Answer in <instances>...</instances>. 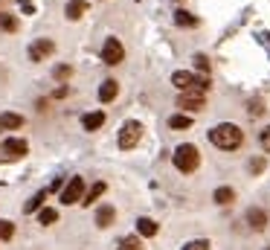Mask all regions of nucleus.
I'll return each instance as SVG.
<instances>
[{
	"instance_id": "nucleus-1",
	"label": "nucleus",
	"mask_w": 270,
	"mask_h": 250,
	"mask_svg": "<svg viewBox=\"0 0 270 250\" xmlns=\"http://www.w3.org/2000/svg\"><path fill=\"white\" fill-rule=\"evenodd\" d=\"M209 143L221 151H236L244 143V131L238 125H233V122H221V125H215L209 131Z\"/></svg>"
},
{
	"instance_id": "nucleus-2",
	"label": "nucleus",
	"mask_w": 270,
	"mask_h": 250,
	"mask_svg": "<svg viewBox=\"0 0 270 250\" xmlns=\"http://www.w3.org/2000/svg\"><path fill=\"white\" fill-rule=\"evenodd\" d=\"M171 84L180 87L183 93H206V90H209V76H198V73H189V70H177V73H171Z\"/></svg>"
},
{
	"instance_id": "nucleus-3",
	"label": "nucleus",
	"mask_w": 270,
	"mask_h": 250,
	"mask_svg": "<svg viewBox=\"0 0 270 250\" xmlns=\"http://www.w3.org/2000/svg\"><path fill=\"white\" fill-rule=\"evenodd\" d=\"M171 160H174L177 172H183V175H192L195 169L201 166V151H198V146H192V143H183V146H177V149H174Z\"/></svg>"
},
{
	"instance_id": "nucleus-4",
	"label": "nucleus",
	"mask_w": 270,
	"mask_h": 250,
	"mask_svg": "<svg viewBox=\"0 0 270 250\" xmlns=\"http://www.w3.org/2000/svg\"><path fill=\"white\" fill-rule=\"evenodd\" d=\"M139 137H142V125H139L136 119H128V122L119 128V149L122 151L134 149L136 143H139Z\"/></svg>"
},
{
	"instance_id": "nucleus-5",
	"label": "nucleus",
	"mask_w": 270,
	"mask_h": 250,
	"mask_svg": "<svg viewBox=\"0 0 270 250\" xmlns=\"http://www.w3.org/2000/svg\"><path fill=\"white\" fill-rule=\"evenodd\" d=\"M85 201V181L82 178H70V184L61 189V204H82Z\"/></svg>"
},
{
	"instance_id": "nucleus-6",
	"label": "nucleus",
	"mask_w": 270,
	"mask_h": 250,
	"mask_svg": "<svg viewBox=\"0 0 270 250\" xmlns=\"http://www.w3.org/2000/svg\"><path fill=\"white\" fill-rule=\"evenodd\" d=\"M122 58H125V47H122V41H119V38H108L105 47H102V61L114 67V64H119Z\"/></svg>"
},
{
	"instance_id": "nucleus-7",
	"label": "nucleus",
	"mask_w": 270,
	"mask_h": 250,
	"mask_svg": "<svg viewBox=\"0 0 270 250\" xmlns=\"http://www.w3.org/2000/svg\"><path fill=\"white\" fill-rule=\"evenodd\" d=\"M26 151H29V146H26V140H20V137H9V140H3V143H0V154H3V157H9V160L23 157Z\"/></svg>"
},
{
	"instance_id": "nucleus-8",
	"label": "nucleus",
	"mask_w": 270,
	"mask_h": 250,
	"mask_svg": "<svg viewBox=\"0 0 270 250\" xmlns=\"http://www.w3.org/2000/svg\"><path fill=\"white\" fill-rule=\"evenodd\" d=\"M52 50H55V44H52L50 38H38L32 47H29V58H32V61H44Z\"/></svg>"
},
{
	"instance_id": "nucleus-9",
	"label": "nucleus",
	"mask_w": 270,
	"mask_h": 250,
	"mask_svg": "<svg viewBox=\"0 0 270 250\" xmlns=\"http://www.w3.org/2000/svg\"><path fill=\"white\" fill-rule=\"evenodd\" d=\"M203 93H180L177 96V108H183V111H203Z\"/></svg>"
},
{
	"instance_id": "nucleus-10",
	"label": "nucleus",
	"mask_w": 270,
	"mask_h": 250,
	"mask_svg": "<svg viewBox=\"0 0 270 250\" xmlns=\"http://www.w3.org/2000/svg\"><path fill=\"white\" fill-rule=\"evenodd\" d=\"M117 93H119L117 79H105L102 87H99V102H114V99H117Z\"/></svg>"
},
{
	"instance_id": "nucleus-11",
	"label": "nucleus",
	"mask_w": 270,
	"mask_h": 250,
	"mask_svg": "<svg viewBox=\"0 0 270 250\" xmlns=\"http://www.w3.org/2000/svg\"><path fill=\"white\" fill-rule=\"evenodd\" d=\"M0 128H6V131L23 128V117H20V114H12V111H3V114H0Z\"/></svg>"
},
{
	"instance_id": "nucleus-12",
	"label": "nucleus",
	"mask_w": 270,
	"mask_h": 250,
	"mask_svg": "<svg viewBox=\"0 0 270 250\" xmlns=\"http://www.w3.org/2000/svg\"><path fill=\"white\" fill-rule=\"evenodd\" d=\"M247 224H250L253 230H265V224H268V213H265V210H259V207L247 210Z\"/></svg>"
},
{
	"instance_id": "nucleus-13",
	"label": "nucleus",
	"mask_w": 270,
	"mask_h": 250,
	"mask_svg": "<svg viewBox=\"0 0 270 250\" xmlns=\"http://www.w3.org/2000/svg\"><path fill=\"white\" fill-rule=\"evenodd\" d=\"M102 125H105V114H102V111H93V114H85V117H82V128H85V131H96Z\"/></svg>"
},
{
	"instance_id": "nucleus-14",
	"label": "nucleus",
	"mask_w": 270,
	"mask_h": 250,
	"mask_svg": "<svg viewBox=\"0 0 270 250\" xmlns=\"http://www.w3.org/2000/svg\"><path fill=\"white\" fill-rule=\"evenodd\" d=\"M114 218H117V210H114L111 204L99 207V213H96V224H99V227H111V224H114Z\"/></svg>"
},
{
	"instance_id": "nucleus-15",
	"label": "nucleus",
	"mask_w": 270,
	"mask_h": 250,
	"mask_svg": "<svg viewBox=\"0 0 270 250\" xmlns=\"http://www.w3.org/2000/svg\"><path fill=\"white\" fill-rule=\"evenodd\" d=\"M212 201H215V204H221V207L233 204V201H236V192H233V186H218V189H215V195H212Z\"/></svg>"
},
{
	"instance_id": "nucleus-16",
	"label": "nucleus",
	"mask_w": 270,
	"mask_h": 250,
	"mask_svg": "<svg viewBox=\"0 0 270 250\" xmlns=\"http://www.w3.org/2000/svg\"><path fill=\"white\" fill-rule=\"evenodd\" d=\"M64 12H67L70 20H79V17H82V15L87 12V0H70Z\"/></svg>"
},
{
	"instance_id": "nucleus-17",
	"label": "nucleus",
	"mask_w": 270,
	"mask_h": 250,
	"mask_svg": "<svg viewBox=\"0 0 270 250\" xmlns=\"http://www.w3.org/2000/svg\"><path fill=\"white\" fill-rule=\"evenodd\" d=\"M136 233L145 236V239L157 236V221H154V218H139V221H136Z\"/></svg>"
},
{
	"instance_id": "nucleus-18",
	"label": "nucleus",
	"mask_w": 270,
	"mask_h": 250,
	"mask_svg": "<svg viewBox=\"0 0 270 250\" xmlns=\"http://www.w3.org/2000/svg\"><path fill=\"white\" fill-rule=\"evenodd\" d=\"M105 189H108V186L102 184V181H99V184H93V186H90V189L85 192V201H82V204H85V207H90V204H93L96 198H102V192H105Z\"/></svg>"
},
{
	"instance_id": "nucleus-19",
	"label": "nucleus",
	"mask_w": 270,
	"mask_h": 250,
	"mask_svg": "<svg viewBox=\"0 0 270 250\" xmlns=\"http://www.w3.org/2000/svg\"><path fill=\"white\" fill-rule=\"evenodd\" d=\"M0 29H6V32H17V17L9 15V12H0Z\"/></svg>"
},
{
	"instance_id": "nucleus-20",
	"label": "nucleus",
	"mask_w": 270,
	"mask_h": 250,
	"mask_svg": "<svg viewBox=\"0 0 270 250\" xmlns=\"http://www.w3.org/2000/svg\"><path fill=\"white\" fill-rule=\"evenodd\" d=\"M169 125H171V128H192V117H186V114H174V117H169Z\"/></svg>"
},
{
	"instance_id": "nucleus-21",
	"label": "nucleus",
	"mask_w": 270,
	"mask_h": 250,
	"mask_svg": "<svg viewBox=\"0 0 270 250\" xmlns=\"http://www.w3.org/2000/svg\"><path fill=\"white\" fill-rule=\"evenodd\" d=\"M44 201H47V189H41V192H38V195H35L32 201H26V207H23V213H35V210H38V207H41Z\"/></svg>"
},
{
	"instance_id": "nucleus-22",
	"label": "nucleus",
	"mask_w": 270,
	"mask_h": 250,
	"mask_svg": "<svg viewBox=\"0 0 270 250\" xmlns=\"http://www.w3.org/2000/svg\"><path fill=\"white\" fill-rule=\"evenodd\" d=\"M174 23H177V26H195V23H198V17H192L189 12L180 9V12H174Z\"/></svg>"
},
{
	"instance_id": "nucleus-23",
	"label": "nucleus",
	"mask_w": 270,
	"mask_h": 250,
	"mask_svg": "<svg viewBox=\"0 0 270 250\" xmlns=\"http://www.w3.org/2000/svg\"><path fill=\"white\" fill-rule=\"evenodd\" d=\"M12 236H15V224L6 221V218H0V242H9Z\"/></svg>"
},
{
	"instance_id": "nucleus-24",
	"label": "nucleus",
	"mask_w": 270,
	"mask_h": 250,
	"mask_svg": "<svg viewBox=\"0 0 270 250\" xmlns=\"http://www.w3.org/2000/svg\"><path fill=\"white\" fill-rule=\"evenodd\" d=\"M119 250H142V245H139V236H125V239L119 242Z\"/></svg>"
},
{
	"instance_id": "nucleus-25",
	"label": "nucleus",
	"mask_w": 270,
	"mask_h": 250,
	"mask_svg": "<svg viewBox=\"0 0 270 250\" xmlns=\"http://www.w3.org/2000/svg\"><path fill=\"white\" fill-rule=\"evenodd\" d=\"M52 76H55V82H64V79L73 76V67H70V64H58L55 70H52Z\"/></svg>"
},
{
	"instance_id": "nucleus-26",
	"label": "nucleus",
	"mask_w": 270,
	"mask_h": 250,
	"mask_svg": "<svg viewBox=\"0 0 270 250\" xmlns=\"http://www.w3.org/2000/svg\"><path fill=\"white\" fill-rule=\"evenodd\" d=\"M55 218H58V213H55L52 207H44V210L38 213V221H41V224H52Z\"/></svg>"
},
{
	"instance_id": "nucleus-27",
	"label": "nucleus",
	"mask_w": 270,
	"mask_h": 250,
	"mask_svg": "<svg viewBox=\"0 0 270 250\" xmlns=\"http://www.w3.org/2000/svg\"><path fill=\"white\" fill-rule=\"evenodd\" d=\"M180 250H209V242L206 239H195V242H186Z\"/></svg>"
},
{
	"instance_id": "nucleus-28",
	"label": "nucleus",
	"mask_w": 270,
	"mask_h": 250,
	"mask_svg": "<svg viewBox=\"0 0 270 250\" xmlns=\"http://www.w3.org/2000/svg\"><path fill=\"white\" fill-rule=\"evenodd\" d=\"M259 143H262V149H265V151H270V125L259 131Z\"/></svg>"
},
{
	"instance_id": "nucleus-29",
	"label": "nucleus",
	"mask_w": 270,
	"mask_h": 250,
	"mask_svg": "<svg viewBox=\"0 0 270 250\" xmlns=\"http://www.w3.org/2000/svg\"><path fill=\"white\" fill-rule=\"evenodd\" d=\"M67 93H70V87H67V84H61V87H55V90H52V96H55V99H64Z\"/></svg>"
},
{
	"instance_id": "nucleus-30",
	"label": "nucleus",
	"mask_w": 270,
	"mask_h": 250,
	"mask_svg": "<svg viewBox=\"0 0 270 250\" xmlns=\"http://www.w3.org/2000/svg\"><path fill=\"white\" fill-rule=\"evenodd\" d=\"M195 61H198V70H203V73H206V70H209V61H206V58H203V55H198V58H195Z\"/></svg>"
},
{
	"instance_id": "nucleus-31",
	"label": "nucleus",
	"mask_w": 270,
	"mask_h": 250,
	"mask_svg": "<svg viewBox=\"0 0 270 250\" xmlns=\"http://www.w3.org/2000/svg\"><path fill=\"white\" fill-rule=\"evenodd\" d=\"M20 9H23L26 15H32V12H35V9H32V3H29V0H20Z\"/></svg>"
},
{
	"instance_id": "nucleus-32",
	"label": "nucleus",
	"mask_w": 270,
	"mask_h": 250,
	"mask_svg": "<svg viewBox=\"0 0 270 250\" xmlns=\"http://www.w3.org/2000/svg\"><path fill=\"white\" fill-rule=\"evenodd\" d=\"M250 169H253V172H262V169H265V157H262V160H253Z\"/></svg>"
}]
</instances>
